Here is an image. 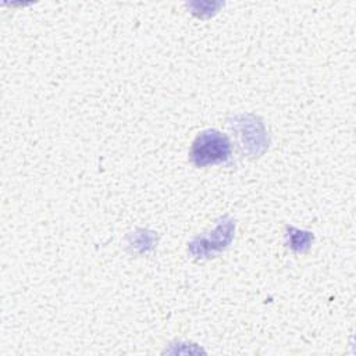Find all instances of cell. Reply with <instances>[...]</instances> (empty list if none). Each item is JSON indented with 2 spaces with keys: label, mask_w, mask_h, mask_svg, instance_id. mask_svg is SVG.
I'll use <instances>...</instances> for the list:
<instances>
[{
  "label": "cell",
  "mask_w": 356,
  "mask_h": 356,
  "mask_svg": "<svg viewBox=\"0 0 356 356\" xmlns=\"http://www.w3.org/2000/svg\"><path fill=\"white\" fill-rule=\"evenodd\" d=\"M189 156L196 167L225 163L231 156V143L224 134L207 129L196 136Z\"/></svg>",
  "instance_id": "1"
},
{
  "label": "cell",
  "mask_w": 356,
  "mask_h": 356,
  "mask_svg": "<svg viewBox=\"0 0 356 356\" xmlns=\"http://www.w3.org/2000/svg\"><path fill=\"white\" fill-rule=\"evenodd\" d=\"M234 236V222L231 220L224 221L216 227L213 232H209V235H203L196 238L189 245V250L192 254L203 257L213 254L214 252L222 250L228 246Z\"/></svg>",
  "instance_id": "2"
},
{
  "label": "cell",
  "mask_w": 356,
  "mask_h": 356,
  "mask_svg": "<svg viewBox=\"0 0 356 356\" xmlns=\"http://www.w3.org/2000/svg\"><path fill=\"white\" fill-rule=\"evenodd\" d=\"M310 241H313V235L303 231H295V234L291 235V248L296 252H303L309 248Z\"/></svg>",
  "instance_id": "3"
}]
</instances>
